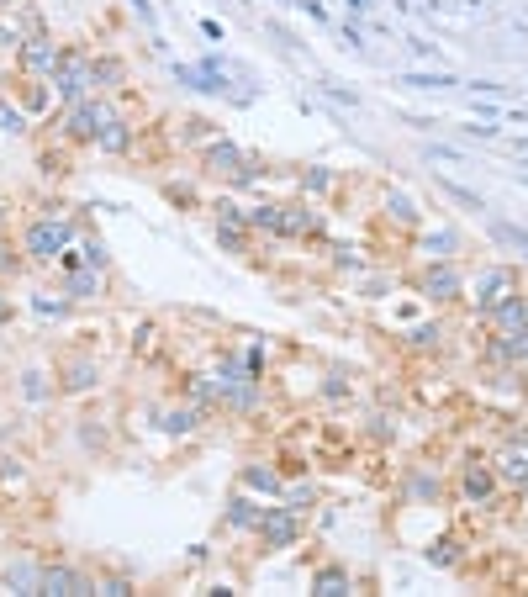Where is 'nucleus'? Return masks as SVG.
Returning <instances> with one entry per match:
<instances>
[{
  "instance_id": "nucleus-53",
  "label": "nucleus",
  "mask_w": 528,
  "mask_h": 597,
  "mask_svg": "<svg viewBox=\"0 0 528 597\" xmlns=\"http://www.w3.org/2000/svg\"><path fill=\"white\" fill-rule=\"evenodd\" d=\"M349 11H370V0H349Z\"/></svg>"
},
{
  "instance_id": "nucleus-12",
  "label": "nucleus",
  "mask_w": 528,
  "mask_h": 597,
  "mask_svg": "<svg viewBox=\"0 0 528 597\" xmlns=\"http://www.w3.org/2000/svg\"><path fill=\"white\" fill-rule=\"evenodd\" d=\"M37 592H43V597H85V592H96V576L80 571V566H69V561H43Z\"/></svg>"
},
{
  "instance_id": "nucleus-52",
  "label": "nucleus",
  "mask_w": 528,
  "mask_h": 597,
  "mask_svg": "<svg viewBox=\"0 0 528 597\" xmlns=\"http://www.w3.org/2000/svg\"><path fill=\"white\" fill-rule=\"evenodd\" d=\"M6 222H11V207H6V201H0V228H6Z\"/></svg>"
},
{
  "instance_id": "nucleus-46",
  "label": "nucleus",
  "mask_w": 528,
  "mask_h": 597,
  "mask_svg": "<svg viewBox=\"0 0 528 597\" xmlns=\"http://www.w3.org/2000/svg\"><path fill=\"white\" fill-rule=\"evenodd\" d=\"M333 265L338 270H365V259H360V249H333Z\"/></svg>"
},
{
  "instance_id": "nucleus-40",
  "label": "nucleus",
  "mask_w": 528,
  "mask_h": 597,
  "mask_svg": "<svg viewBox=\"0 0 528 597\" xmlns=\"http://www.w3.org/2000/svg\"><path fill=\"white\" fill-rule=\"evenodd\" d=\"M180 138H185V143H201V148H206L212 138H222V127H217V122H206V117H185V122H180Z\"/></svg>"
},
{
  "instance_id": "nucleus-21",
  "label": "nucleus",
  "mask_w": 528,
  "mask_h": 597,
  "mask_svg": "<svg viewBox=\"0 0 528 597\" xmlns=\"http://www.w3.org/2000/svg\"><path fill=\"white\" fill-rule=\"evenodd\" d=\"M259 513H264V497H254V492H233L228 497V508H222V524L228 529H238V534H254L259 529Z\"/></svg>"
},
{
  "instance_id": "nucleus-18",
  "label": "nucleus",
  "mask_w": 528,
  "mask_h": 597,
  "mask_svg": "<svg viewBox=\"0 0 528 597\" xmlns=\"http://www.w3.org/2000/svg\"><path fill=\"white\" fill-rule=\"evenodd\" d=\"M381 217L391 222L396 233H418L423 228V207L402 191V185H386V191H381Z\"/></svg>"
},
{
  "instance_id": "nucleus-16",
  "label": "nucleus",
  "mask_w": 528,
  "mask_h": 597,
  "mask_svg": "<svg viewBox=\"0 0 528 597\" xmlns=\"http://www.w3.org/2000/svg\"><path fill=\"white\" fill-rule=\"evenodd\" d=\"M175 80L201 90V96H228V64H222L217 53L206 64H175Z\"/></svg>"
},
{
  "instance_id": "nucleus-39",
  "label": "nucleus",
  "mask_w": 528,
  "mask_h": 597,
  "mask_svg": "<svg viewBox=\"0 0 528 597\" xmlns=\"http://www.w3.org/2000/svg\"><path fill=\"white\" fill-rule=\"evenodd\" d=\"M280 502H286V508H296V513H312L317 487H312V481H286V487H280Z\"/></svg>"
},
{
  "instance_id": "nucleus-27",
  "label": "nucleus",
  "mask_w": 528,
  "mask_h": 597,
  "mask_svg": "<svg viewBox=\"0 0 528 597\" xmlns=\"http://www.w3.org/2000/svg\"><path fill=\"white\" fill-rule=\"evenodd\" d=\"M27 487H32L27 460H22V455H6V450H0V492H6V497H27Z\"/></svg>"
},
{
  "instance_id": "nucleus-36",
  "label": "nucleus",
  "mask_w": 528,
  "mask_h": 597,
  "mask_svg": "<svg viewBox=\"0 0 528 597\" xmlns=\"http://www.w3.org/2000/svg\"><path fill=\"white\" fill-rule=\"evenodd\" d=\"M32 312H37V317H69L74 302H69L64 286H59V291H37V296H32Z\"/></svg>"
},
{
  "instance_id": "nucleus-49",
  "label": "nucleus",
  "mask_w": 528,
  "mask_h": 597,
  "mask_svg": "<svg viewBox=\"0 0 528 597\" xmlns=\"http://www.w3.org/2000/svg\"><path fill=\"white\" fill-rule=\"evenodd\" d=\"M16 317V307H11V291H6V281H0V328H6Z\"/></svg>"
},
{
  "instance_id": "nucleus-29",
  "label": "nucleus",
  "mask_w": 528,
  "mask_h": 597,
  "mask_svg": "<svg viewBox=\"0 0 528 597\" xmlns=\"http://www.w3.org/2000/svg\"><path fill=\"white\" fill-rule=\"evenodd\" d=\"M307 587H312L317 597H344V592H354V576H349L344 566H317Z\"/></svg>"
},
{
  "instance_id": "nucleus-20",
  "label": "nucleus",
  "mask_w": 528,
  "mask_h": 597,
  "mask_svg": "<svg viewBox=\"0 0 528 597\" xmlns=\"http://www.w3.org/2000/svg\"><path fill=\"white\" fill-rule=\"evenodd\" d=\"M201 423H206V407H196L191 397L159 413V428H164L169 439H196V434H201Z\"/></svg>"
},
{
  "instance_id": "nucleus-26",
  "label": "nucleus",
  "mask_w": 528,
  "mask_h": 597,
  "mask_svg": "<svg viewBox=\"0 0 528 597\" xmlns=\"http://www.w3.org/2000/svg\"><path fill=\"white\" fill-rule=\"evenodd\" d=\"M37 576H43V561L22 555V561H6V571H0V587H11V592H37Z\"/></svg>"
},
{
  "instance_id": "nucleus-17",
  "label": "nucleus",
  "mask_w": 528,
  "mask_h": 597,
  "mask_svg": "<svg viewBox=\"0 0 528 597\" xmlns=\"http://www.w3.org/2000/svg\"><path fill=\"white\" fill-rule=\"evenodd\" d=\"M243 159H249V148H238L233 138H212L201 148V170L212 175V180H233L243 170Z\"/></svg>"
},
{
  "instance_id": "nucleus-30",
  "label": "nucleus",
  "mask_w": 528,
  "mask_h": 597,
  "mask_svg": "<svg viewBox=\"0 0 528 597\" xmlns=\"http://www.w3.org/2000/svg\"><path fill=\"white\" fill-rule=\"evenodd\" d=\"M122 85H127V64L117 53H96V90L101 96H117Z\"/></svg>"
},
{
  "instance_id": "nucleus-15",
  "label": "nucleus",
  "mask_w": 528,
  "mask_h": 597,
  "mask_svg": "<svg viewBox=\"0 0 528 597\" xmlns=\"http://www.w3.org/2000/svg\"><path fill=\"white\" fill-rule=\"evenodd\" d=\"M217 244L228 249V254H249L254 249V228L243 222L238 201H217Z\"/></svg>"
},
{
  "instance_id": "nucleus-33",
  "label": "nucleus",
  "mask_w": 528,
  "mask_h": 597,
  "mask_svg": "<svg viewBox=\"0 0 528 597\" xmlns=\"http://www.w3.org/2000/svg\"><path fill=\"white\" fill-rule=\"evenodd\" d=\"M423 561L428 566H439V571H455L460 561H465V555H460V539H428V545H423Z\"/></svg>"
},
{
  "instance_id": "nucleus-37",
  "label": "nucleus",
  "mask_w": 528,
  "mask_h": 597,
  "mask_svg": "<svg viewBox=\"0 0 528 597\" xmlns=\"http://www.w3.org/2000/svg\"><path fill=\"white\" fill-rule=\"evenodd\" d=\"M27 111L22 106H16L11 96H0V133H6V138H27Z\"/></svg>"
},
{
  "instance_id": "nucleus-31",
  "label": "nucleus",
  "mask_w": 528,
  "mask_h": 597,
  "mask_svg": "<svg viewBox=\"0 0 528 597\" xmlns=\"http://www.w3.org/2000/svg\"><path fill=\"white\" fill-rule=\"evenodd\" d=\"M243 222L254 228V238H259V233L280 238V201H254V207H243Z\"/></svg>"
},
{
  "instance_id": "nucleus-1",
  "label": "nucleus",
  "mask_w": 528,
  "mask_h": 597,
  "mask_svg": "<svg viewBox=\"0 0 528 597\" xmlns=\"http://www.w3.org/2000/svg\"><path fill=\"white\" fill-rule=\"evenodd\" d=\"M74 233H80V222L69 217V207H43L27 228H22V254H27V265H59V259L69 254L74 244Z\"/></svg>"
},
{
  "instance_id": "nucleus-41",
  "label": "nucleus",
  "mask_w": 528,
  "mask_h": 597,
  "mask_svg": "<svg viewBox=\"0 0 528 597\" xmlns=\"http://www.w3.org/2000/svg\"><path fill=\"white\" fill-rule=\"evenodd\" d=\"M301 196H328L333 191V170H323V164H312V170H301Z\"/></svg>"
},
{
  "instance_id": "nucleus-56",
  "label": "nucleus",
  "mask_w": 528,
  "mask_h": 597,
  "mask_svg": "<svg viewBox=\"0 0 528 597\" xmlns=\"http://www.w3.org/2000/svg\"><path fill=\"white\" fill-rule=\"evenodd\" d=\"M523 370H528V365H523Z\"/></svg>"
},
{
  "instance_id": "nucleus-32",
  "label": "nucleus",
  "mask_w": 528,
  "mask_h": 597,
  "mask_svg": "<svg viewBox=\"0 0 528 597\" xmlns=\"http://www.w3.org/2000/svg\"><path fill=\"white\" fill-rule=\"evenodd\" d=\"M391 85H407V90H449V85H460L455 74H444V69H412V74H391Z\"/></svg>"
},
{
  "instance_id": "nucleus-45",
  "label": "nucleus",
  "mask_w": 528,
  "mask_h": 597,
  "mask_svg": "<svg viewBox=\"0 0 528 597\" xmlns=\"http://www.w3.org/2000/svg\"><path fill=\"white\" fill-rule=\"evenodd\" d=\"M96 592H106V597H127V592H132V576L106 571V576H96Z\"/></svg>"
},
{
  "instance_id": "nucleus-28",
  "label": "nucleus",
  "mask_w": 528,
  "mask_h": 597,
  "mask_svg": "<svg viewBox=\"0 0 528 597\" xmlns=\"http://www.w3.org/2000/svg\"><path fill=\"white\" fill-rule=\"evenodd\" d=\"M16 106H22L27 117H43V111H53V85L48 80H22L16 85Z\"/></svg>"
},
{
  "instance_id": "nucleus-6",
  "label": "nucleus",
  "mask_w": 528,
  "mask_h": 597,
  "mask_svg": "<svg viewBox=\"0 0 528 597\" xmlns=\"http://www.w3.org/2000/svg\"><path fill=\"white\" fill-rule=\"evenodd\" d=\"M455 497L465 502V508H497V502L507 497V487L497 481L492 460H465L455 471Z\"/></svg>"
},
{
  "instance_id": "nucleus-47",
  "label": "nucleus",
  "mask_w": 528,
  "mask_h": 597,
  "mask_svg": "<svg viewBox=\"0 0 528 597\" xmlns=\"http://www.w3.org/2000/svg\"><path fill=\"white\" fill-rule=\"evenodd\" d=\"M127 6H132V16H138L143 27H159V16H154V6H148V0H127Z\"/></svg>"
},
{
  "instance_id": "nucleus-42",
  "label": "nucleus",
  "mask_w": 528,
  "mask_h": 597,
  "mask_svg": "<svg viewBox=\"0 0 528 597\" xmlns=\"http://www.w3.org/2000/svg\"><path fill=\"white\" fill-rule=\"evenodd\" d=\"M444 487H439V476H428V465H412V497H423V502H433Z\"/></svg>"
},
{
  "instance_id": "nucleus-51",
  "label": "nucleus",
  "mask_w": 528,
  "mask_h": 597,
  "mask_svg": "<svg viewBox=\"0 0 528 597\" xmlns=\"http://www.w3.org/2000/svg\"><path fill=\"white\" fill-rule=\"evenodd\" d=\"M465 138H497V127H486V122H470V127H460Z\"/></svg>"
},
{
  "instance_id": "nucleus-7",
  "label": "nucleus",
  "mask_w": 528,
  "mask_h": 597,
  "mask_svg": "<svg viewBox=\"0 0 528 597\" xmlns=\"http://www.w3.org/2000/svg\"><path fill=\"white\" fill-rule=\"evenodd\" d=\"M53 376H59V391L64 397H90V391L101 386V354L96 349H69L59 354V365H53Z\"/></svg>"
},
{
  "instance_id": "nucleus-24",
  "label": "nucleus",
  "mask_w": 528,
  "mask_h": 597,
  "mask_svg": "<svg viewBox=\"0 0 528 597\" xmlns=\"http://www.w3.org/2000/svg\"><path fill=\"white\" fill-rule=\"evenodd\" d=\"M492 333H513V328H528V291H513L507 302H497L492 312L481 317Z\"/></svg>"
},
{
  "instance_id": "nucleus-13",
  "label": "nucleus",
  "mask_w": 528,
  "mask_h": 597,
  "mask_svg": "<svg viewBox=\"0 0 528 597\" xmlns=\"http://www.w3.org/2000/svg\"><path fill=\"white\" fill-rule=\"evenodd\" d=\"M280 238H296V244L323 238V212H317L307 196H301V201H280Z\"/></svg>"
},
{
  "instance_id": "nucleus-50",
  "label": "nucleus",
  "mask_w": 528,
  "mask_h": 597,
  "mask_svg": "<svg viewBox=\"0 0 528 597\" xmlns=\"http://www.w3.org/2000/svg\"><path fill=\"white\" fill-rule=\"evenodd\" d=\"M428 159H449V164H460L465 154H460V148H444V143H433V148H428Z\"/></svg>"
},
{
  "instance_id": "nucleus-10",
  "label": "nucleus",
  "mask_w": 528,
  "mask_h": 597,
  "mask_svg": "<svg viewBox=\"0 0 528 597\" xmlns=\"http://www.w3.org/2000/svg\"><path fill=\"white\" fill-rule=\"evenodd\" d=\"M59 281L74 307H90V302H106L111 296V270H101V265H64Z\"/></svg>"
},
{
  "instance_id": "nucleus-43",
  "label": "nucleus",
  "mask_w": 528,
  "mask_h": 597,
  "mask_svg": "<svg viewBox=\"0 0 528 597\" xmlns=\"http://www.w3.org/2000/svg\"><path fill=\"white\" fill-rule=\"evenodd\" d=\"M264 175H270V164H264L259 154H249V159H243V170H238V175H233L228 185H259Z\"/></svg>"
},
{
  "instance_id": "nucleus-2",
  "label": "nucleus",
  "mask_w": 528,
  "mask_h": 597,
  "mask_svg": "<svg viewBox=\"0 0 528 597\" xmlns=\"http://www.w3.org/2000/svg\"><path fill=\"white\" fill-rule=\"evenodd\" d=\"M513 291H523V270L513 265V259H486V265L465 270V307L486 317L497 302H507Z\"/></svg>"
},
{
  "instance_id": "nucleus-9",
  "label": "nucleus",
  "mask_w": 528,
  "mask_h": 597,
  "mask_svg": "<svg viewBox=\"0 0 528 597\" xmlns=\"http://www.w3.org/2000/svg\"><path fill=\"white\" fill-rule=\"evenodd\" d=\"M59 64H64V43L53 32H32V37H22V48H16V74H22V80H53Z\"/></svg>"
},
{
  "instance_id": "nucleus-38",
  "label": "nucleus",
  "mask_w": 528,
  "mask_h": 597,
  "mask_svg": "<svg viewBox=\"0 0 528 597\" xmlns=\"http://www.w3.org/2000/svg\"><path fill=\"white\" fill-rule=\"evenodd\" d=\"M433 185L449 196V201H460V207H470V212H486V201L470 191V185H460V180H449V175H433Z\"/></svg>"
},
{
  "instance_id": "nucleus-54",
  "label": "nucleus",
  "mask_w": 528,
  "mask_h": 597,
  "mask_svg": "<svg viewBox=\"0 0 528 597\" xmlns=\"http://www.w3.org/2000/svg\"><path fill=\"white\" fill-rule=\"evenodd\" d=\"M518 159H528V138H518Z\"/></svg>"
},
{
  "instance_id": "nucleus-19",
  "label": "nucleus",
  "mask_w": 528,
  "mask_h": 597,
  "mask_svg": "<svg viewBox=\"0 0 528 597\" xmlns=\"http://www.w3.org/2000/svg\"><path fill=\"white\" fill-rule=\"evenodd\" d=\"M90 148H96V154H106V159H127L132 148H138V122L122 111V117H111V122L101 127V138L90 143Z\"/></svg>"
},
{
  "instance_id": "nucleus-4",
  "label": "nucleus",
  "mask_w": 528,
  "mask_h": 597,
  "mask_svg": "<svg viewBox=\"0 0 528 597\" xmlns=\"http://www.w3.org/2000/svg\"><path fill=\"white\" fill-rule=\"evenodd\" d=\"M412 291L428 307H455L465 302V265L460 259H423V270L412 275Z\"/></svg>"
},
{
  "instance_id": "nucleus-11",
  "label": "nucleus",
  "mask_w": 528,
  "mask_h": 597,
  "mask_svg": "<svg viewBox=\"0 0 528 597\" xmlns=\"http://www.w3.org/2000/svg\"><path fill=\"white\" fill-rule=\"evenodd\" d=\"M492 465H497V481L507 492L528 487V428H513V434L502 439V450L492 455Z\"/></svg>"
},
{
  "instance_id": "nucleus-8",
  "label": "nucleus",
  "mask_w": 528,
  "mask_h": 597,
  "mask_svg": "<svg viewBox=\"0 0 528 597\" xmlns=\"http://www.w3.org/2000/svg\"><path fill=\"white\" fill-rule=\"evenodd\" d=\"M259 545L264 550H291V545H301V534H307V513H296V508H286V502H270V508L259 513Z\"/></svg>"
},
{
  "instance_id": "nucleus-34",
  "label": "nucleus",
  "mask_w": 528,
  "mask_h": 597,
  "mask_svg": "<svg viewBox=\"0 0 528 597\" xmlns=\"http://www.w3.org/2000/svg\"><path fill=\"white\" fill-rule=\"evenodd\" d=\"M407 349H412V354H439V349H444V323L407 328Z\"/></svg>"
},
{
  "instance_id": "nucleus-22",
  "label": "nucleus",
  "mask_w": 528,
  "mask_h": 597,
  "mask_svg": "<svg viewBox=\"0 0 528 597\" xmlns=\"http://www.w3.org/2000/svg\"><path fill=\"white\" fill-rule=\"evenodd\" d=\"M53 391H59V376H53L48 365H27L22 376H16V397H22V402H32V407L53 402Z\"/></svg>"
},
{
  "instance_id": "nucleus-14",
  "label": "nucleus",
  "mask_w": 528,
  "mask_h": 597,
  "mask_svg": "<svg viewBox=\"0 0 528 597\" xmlns=\"http://www.w3.org/2000/svg\"><path fill=\"white\" fill-rule=\"evenodd\" d=\"M412 249H418L423 259H460V254H465V233L455 228V222L418 228V233H412Z\"/></svg>"
},
{
  "instance_id": "nucleus-25",
  "label": "nucleus",
  "mask_w": 528,
  "mask_h": 597,
  "mask_svg": "<svg viewBox=\"0 0 528 597\" xmlns=\"http://www.w3.org/2000/svg\"><path fill=\"white\" fill-rule=\"evenodd\" d=\"M486 238H492L497 249L528 259V228H518V222H507V217H486Z\"/></svg>"
},
{
  "instance_id": "nucleus-48",
  "label": "nucleus",
  "mask_w": 528,
  "mask_h": 597,
  "mask_svg": "<svg viewBox=\"0 0 528 597\" xmlns=\"http://www.w3.org/2000/svg\"><path fill=\"white\" fill-rule=\"evenodd\" d=\"M164 196H169V201H185V207L196 201V191H191V185H164Z\"/></svg>"
},
{
  "instance_id": "nucleus-23",
  "label": "nucleus",
  "mask_w": 528,
  "mask_h": 597,
  "mask_svg": "<svg viewBox=\"0 0 528 597\" xmlns=\"http://www.w3.org/2000/svg\"><path fill=\"white\" fill-rule=\"evenodd\" d=\"M238 487L243 492H254V497H280V487H286V476H280L275 471V465H264V460H249V465H243V471H238Z\"/></svg>"
},
{
  "instance_id": "nucleus-3",
  "label": "nucleus",
  "mask_w": 528,
  "mask_h": 597,
  "mask_svg": "<svg viewBox=\"0 0 528 597\" xmlns=\"http://www.w3.org/2000/svg\"><path fill=\"white\" fill-rule=\"evenodd\" d=\"M111 117H122V106L96 90V96H85V101L59 106V138H64V143H96L101 127H106Z\"/></svg>"
},
{
  "instance_id": "nucleus-5",
  "label": "nucleus",
  "mask_w": 528,
  "mask_h": 597,
  "mask_svg": "<svg viewBox=\"0 0 528 597\" xmlns=\"http://www.w3.org/2000/svg\"><path fill=\"white\" fill-rule=\"evenodd\" d=\"M48 85H53V101H59V106L96 96V53H90V48H64V64L53 69Z\"/></svg>"
},
{
  "instance_id": "nucleus-35",
  "label": "nucleus",
  "mask_w": 528,
  "mask_h": 597,
  "mask_svg": "<svg viewBox=\"0 0 528 597\" xmlns=\"http://www.w3.org/2000/svg\"><path fill=\"white\" fill-rule=\"evenodd\" d=\"M27 270V254H22V244L0 228V281H16V275Z\"/></svg>"
},
{
  "instance_id": "nucleus-44",
  "label": "nucleus",
  "mask_w": 528,
  "mask_h": 597,
  "mask_svg": "<svg viewBox=\"0 0 528 597\" xmlns=\"http://www.w3.org/2000/svg\"><path fill=\"white\" fill-rule=\"evenodd\" d=\"M154 349H159V328H154V323L132 328V354H143V360H148V354H154Z\"/></svg>"
},
{
  "instance_id": "nucleus-55",
  "label": "nucleus",
  "mask_w": 528,
  "mask_h": 597,
  "mask_svg": "<svg viewBox=\"0 0 528 597\" xmlns=\"http://www.w3.org/2000/svg\"><path fill=\"white\" fill-rule=\"evenodd\" d=\"M518 497H523V508H528V487H523V492H518Z\"/></svg>"
}]
</instances>
